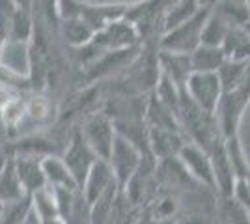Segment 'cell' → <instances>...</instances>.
Segmentation results:
<instances>
[{
	"mask_svg": "<svg viewBox=\"0 0 250 224\" xmlns=\"http://www.w3.org/2000/svg\"><path fill=\"white\" fill-rule=\"evenodd\" d=\"M211 4H202L200 11L185 24L177 26L176 30H172V34L165 40V47L168 49V53L174 54H192L200 45H202V32L204 26L208 22L209 15H211Z\"/></svg>",
	"mask_w": 250,
	"mask_h": 224,
	"instance_id": "cell-1",
	"label": "cell"
},
{
	"mask_svg": "<svg viewBox=\"0 0 250 224\" xmlns=\"http://www.w3.org/2000/svg\"><path fill=\"white\" fill-rule=\"evenodd\" d=\"M185 92L194 105L213 116L217 114L220 99L224 96L219 73H192L188 77Z\"/></svg>",
	"mask_w": 250,
	"mask_h": 224,
	"instance_id": "cell-2",
	"label": "cell"
},
{
	"mask_svg": "<svg viewBox=\"0 0 250 224\" xmlns=\"http://www.w3.org/2000/svg\"><path fill=\"white\" fill-rule=\"evenodd\" d=\"M209 157H211V166H213V176H215V187H219L220 194L224 198H231L237 178H235V172L229 161L226 140H217L213 148L209 149Z\"/></svg>",
	"mask_w": 250,
	"mask_h": 224,
	"instance_id": "cell-3",
	"label": "cell"
},
{
	"mask_svg": "<svg viewBox=\"0 0 250 224\" xmlns=\"http://www.w3.org/2000/svg\"><path fill=\"white\" fill-rule=\"evenodd\" d=\"M179 157H181L183 166L187 168V172L192 178L200 180V182L204 183V185H208V187H215V176H213L211 157H209V153L206 149H202L200 146L188 144V146H183Z\"/></svg>",
	"mask_w": 250,
	"mask_h": 224,
	"instance_id": "cell-4",
	"label": "cell"
},
{
	"mask_svg": "<svg viewBox=\"0 0 250 224\" xmlns=\"http://www.w3.org/2000/svg\"><path fill=\"white\" fill-rule=\"evenodd\" d=\"M226 60L228 58L222 51V47H204V45H200L198 49L190 54L194 73H217Z\"/></svg>",
	"mask_w": 250,
	"mask_h": 224,
	"instance_id": "cell-5",
	"label": "cell"
},
{
	"mask_svg": "<svg viewBox=\"0 0 250 224\" xmlns=\"http://www.w3.org/2000/svg\"><path fill=\"white\" fill-rule=\"evenodd\" d=\"M222 51L228 60H239L249 62L250 60V34L245 26H231L226 40L222 43Z\"/></svg>",
	"mask_w": 250,
	"mask_h": 224,
	"instance_id": "cell-6",
	"label": "cell"
},
{
	"mask_svg": "<svg viewBox=\"0 0 250 224\" xmlns=\"http://www.w3.org/2000/svg\"><path fill=\"white\" fill-rule=\"evenodd\" d=\"M229 28H231V22L217 8H213L208 22L204 26V32H202V45L204 47H222Z\"/></svg>",
	"mask_w": 250,
	"mask_h": 224,
	"instance_id": "cell-7",
	"label": "cell"
},
{
	"mask_svg": "<svg viewBox=\"0 0 250 224\" xmlns=\"http://www.w3.org/2000/svg\"><path fill=\"white\" fill-rule=\"evenodd\" d=\"M247 64L249 62H239V60H226L224 65L220 67L219 71V79H220V84H222V90L224 94H229L233 92L237 86L241 84L243 81V75L247 71Z\"/></svg>",
	"mask_w": 250,
	"mask_h": 224,
	"instance_id": "cell-8",
	"label": "cell"
},
{
	"mask_svg": "<svg viewBox=\"0 0 250 224\" xmlns=\"http://www.w3.org/2000/svg\"><path fill=\"white\" fill-rule=\"evenodd\" d=\"M198 11L200 8L196 2H181L177 8H172V13L168 17L167 26L172 28V30H176L177 26H181V24H185L187 21H190Z\"/></svg>",
	"mask_w": 250,
	"mask_h": 224,
	"instance_id": "cell-9",
	"label": "cell"
},
{
	"mask_svg": "<svg viewBox=\"0 0 250 224\" xmlns=\"http://www.w3.org/2000/svg\"><path fill=\"white\" fill-rule=\"evenodd\" d=\"M222 215L226 217V223L228 224H250L249 209L243 207L233 198H226L224 207H222Z\"/></svg>",
	"mask_w": 250,
	"mask_h": 224,
	"instance_id": "cell-10",
	"label": "cell"
},
{
	"mask_svg": "<svg viewBox=\"0 0 250 224\" xmlns=\"http://www.w3.org/2000/svg\"><path fill=\"white\" fill-rule=\"evenodd\" d=\"M155 148L161 155H172V153H181L183 146L179 144V139L172 135V131H157L155 133Z\"/></svg>",
	"mask_w": 250,
	"mask_h": 224,
	"instance_id": "cell-11",
	"label": "cell"
},
{
	"mask_svg": "<svg viewBox=\"0 0 250 224\" xmlns=\"http://www.w3.org/2000/svg\"><path fill=\"white\" fill-rule=\"evenodd\" d=\"M249 8H250V2H249Z\"/></svg>",
	"mask_w": 250,
	"mask_h": 224,
	"instance_id": "cell-12",
	"label": "cell"
}]
</instances>
